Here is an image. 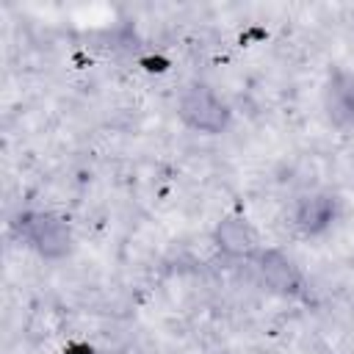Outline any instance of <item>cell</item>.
I'll list each match as a JSON object with an SVG mask.
<instances>
[{"mask_svg": "<svg viewBox=\"0 0 354 354\" xmlns=\"http://www.w3.org/2000/svg\"><path fill=\"white\" fill-rule=\"evenodd\" d=\"M216 238H218V246L230 254H249L254 249V235H252L249 224H243L238 218L221 221L216 230Z\"/></svg>", "mask_w": 354, "mask_h": 354, "instance_id": "obj_5", "label": "cell"}, {"mask_svg": "<svg viewBox=\"0 0 354 354\" xmlns=\"http://www.w3.org/2000/svg\"><path fill=\"white\" fill-rule=\"evenodd\" d=\"M22 238L44 257H61L69 252V227L50 213H28L19 218Z\"/></svg>", "mask_w": 354, "mask_h": 354, "instance_id": "obj_2", "label": "cell"}, {"mask_svg": "<svg viewBox=\"0 0 354 354\" xmlns=\"http://www.w3.org/2000/svg\"><path fill=\"white\" fill-rule=\"evenodd\" d=\"M296 221L301 230L307 232H315V230H324L329 221H332V202L326 196H313V199H304L299 213H296Z\"/></svg>", "mask_w": 354, "mask_h": 354, "instance_id": "obj_6", "label": "cell"}, {"mask_svg": "<svg viewBox=\"0 0 354 354\" xmlns=\"http://www.w3.org/2000/svg\"><path fill=\"white\" fill-rule=\"evenodd\" d=\"M257 268L271 288H277L282 293L299 290V274L290 266V260H285L279 252H257Z\"/></svg>", "mask_w": 354, "mask_h": 354, "instance_id": "obj_4", "label": "cell"}, {"mask_svg": "<svg viewBox=\"0 0 354 354\" xmlns=\"http://www.w3.org/2000/svg\"><path fill=\"white\" fill-rule=\"evenodd\" d=\"M326 111L335 124L354 122V77L337 72L326 88Z\"/></svg>", "mask_w": 354, "mask_h": 354, "instance_id": "obj_3", "label": "cell"}, {"mask_svg": "<svg viewBox=\"0 0 354 354\" xmlns=\"http://www.w3.org/2000/svg\"><path fill=\"white\" fill-rule=\"evenodd\" d=\"M180 116L188 127L199 130V133H221L230 122V111L221 102V97L210 88V86H191L185 88V94L180 97Z\"/></svg>", "mask_w": 354, "mask_h": 354, "instance_id": "obj_1", "label": "cell"}]
</instances>
